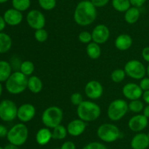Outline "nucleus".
Here are the masks:
<instances>
[{
	"mask_svg": "<svg viewBox=\"0 0 149 149\" xmlns=\"http://www.w3.org/2000/svg\"><path fill=\"white\" fill-rule=\"evenodd\" d=\"M12 4L14 9L20 12H24L30 7L31 0H13Z\"/></svg>",
	"mask_w": 149,
	"mask_h": 149,
	"instance_id": "nucleus-29",
	"label": "nucleus"
},
{
	"mask_svg": "<svg viewBox=\"0 0 149 149\" xmlns=\"http://www.w3.org/2000/svg\"><path fill=\"white\" fill-rule=\"evenodd\" d=\"M26 21L31 29L37 30L44 29L46 23V19L41 11L38 10H31L26 15Z\"/></svg>",
	"mask_w": 149,
	"mask_h": 149,
	"instance_id": "nucleus-10",
	"label": "nucleus"
},
{
	"mask_svg": "<svg viewBox=\"0 0 149 149\" xmlns=\"http://www.w3.org/2000/svg\"><path fill=\"white\" fill-rule=\"evenodd\" d=\"M29 137V129L26 124L23 123H19L13 126L8 131L7 138L9 143L15 145L17 146H21L27 141Z\"/></svg>",
	"mask_w": 149,
	"mask_h": 149,
	"instance_id": "nucleus-4",
	"label": "nucleus"
},
{
	"mask_svg": "<svg viewBox=\"0 0 149 149\" xmlns=\"http://www.w3.org/2000/svg\"><path fill=\"white\" fill-rule=\"evenodd\" d=\"M139 86L143 91H148L149 90V77H144L143 78L141 79Z\"/></svg>",
	"mask_w": 149,
	"mask_h": 149,
	"instance_id": "nucleus-37",
	"label": "nucleus"
},
{
	"mask_svg": "<svg viewBox=\"0 0 149 149\" xmlns=\"http://www.w3.org/2000/svg\"><path fill=\"white\" fill-rule=\"evenodd\" d=\"M130 146L132 149H146L149 146L148 134L145 133L135 134L131 140Z\"/></svg>",
	"mask_w": 149,
	"mask_h": 149,
	"instance_id": "nucleus-18",
	"label": "nucleus"
},
{
	"mask_svg": "<svg viewBox=\"0 0 149 149\" xmlns=\"http://www.w3.org/2000/svg\"><path fill=\"white\" fill-rule=\"evenodd\" d=\"M86 96L90 99H97L103 93V88L101 83L97 80H90L86 84L84 88Z\"/></svg>",
	"mask_w": 149,
	"mask_h": 149,
	"instance_id": "nucleus-11",
	"label": "nucleus"
},
{
	"mask_svg": "<svg viewBox=\"0 0 149 149\" xmlns=\"http://www.w3.org/2000/svg\"><path fill=\"white\" fill-rule=\"evenodd\" d=\"M63 118V112L57 106H51L44 110L42 115V121L49 129H53L61 124Z\"/></svg>",
	"mask_w": 149,
	"mask_h": 149,
	"instance_id": "nucleus-5",
	"label": "nucleus"
},
{
	"mask_svg": "<svg viewBox=\"0 0 149 149\" xmlns=\"http://www.w3.org/2000/svg\"><path fill=\"white\" fill-rule=\"evenodd\" d=\"M39 6L45 10H52L56 6V0H38Z\"/></svg>",
	"mask_w": 149,
	"mask_h": 149,
	"instance_id": "nucleus-32",
	"label": "nucleus"
},
{
	"mask_svg": "<svg viewBox=\"0 0 149 149\" xmlns=\"http://www.w3.org/2000/svg\"><path fill=\"white\" fill-rule=\"evenodd\" d=\"M4 149H19L18 146L15 145L11 144V143H9L7 145H5V147L4 148Z\"/></svg>",
	"mask_w": 149,
	"mask_h": 149,
	"instance_id": "nucleus-45",
	"label": "nucleus"
},
{
	"mask_svg": "<svg viewBox=\"0 0 149 149\" xmlns=\"http://www.w3.org/2000/svg\"><path fill=\"white\" fill-rule=\"evenodd\" d=\"M61 149H76V145L72 141H65L63 143Z\"/></svg>",
	"mask_w": 149,
	"mask_h": 149,
	"instance_id": "nucleus-39",
	"label": "nucleus"
},
{
	"mask_svg": "<svg viewBox=\"0 0 149 149\" xmlns=\"http://www.w3.org/2000/svg\"><path fill=\"white\" fill-rule=\"evenodd\" d=\"M4 19L6 23L10 26H15L20 24L23 20L22 12L18 11L14 8L9 9L4 13Z\"/></svg>",
	"mask_w": 149,
	"mask_h": 149,
	"instance_id": "nucleus-17",
	"label": "nucleus"
},
{
	"mask_svg": "<svg viewBox=\"0 0 149 149\" xmlns=\"http://www.w3.org/2000/svg\"><path fill=\"white\" fill-rule=\"evenodd\" d=\"M36 114V108L32 104L25 103L17 109V117L22 123H27L31 121Z\"/></svg>",
	"mask_w": 149,
	"mask_h": 149,
	"instance_id": "nucleus-12",
	"label": "nucleus"
},
{
	"mask_svg": "<svg viewBox=\"0 0 149 149\" xmlns=\"http://www.w3.org/2000/svg\"><path fill=\"white\" fill-rule=\"evenodd\" d=\"M8 131L9 130H7V127L5 126L0 124V137H7Z\"/></svg>",
	"mask_w": 149,
	"mask_h": 149,
	"instance_id": "nucleus-42",
	"label": "nucleus"
},
{
	"mask_svg": "<svg viewBox=\"0 0 149 149\" xmlns=\"http://www.w3.org/2000/svg\"><path fill=\"white\" fill-rule=\"evenodd\" d=\"M115 47L121 51L129 49L132 45V39L131 36L127 34H121L116 38L114 42Z\"/></svg>",
	"mask_w": 149,
	"mask_h": 149,
	"instance_id": "nucleus-19",
	"label": "nucleus"
},
{
	"mask_svg": "<svg viewBox=\"0 0 149 149\" xmlns=\"http://www.w3.org/2000/svg\"><path fill=\"white\" fill-rule=\"evenodd\" d=\"M34 37L39 42H45L48 38V34L45 29H40L35 31Z\"/></svg>",
	"mask_w": 149,
	"mask_h": 149,
	"instance_id": "nucleus-33",
	"label": "nucleus"
},
{
	"mask_svg": "<svg viewBox=\"0 0 149 149\" xmlns=\"http://www.w3.org/2000/svg\"><path fill=\"white\" fill-rule=\"evenodd\" d=\"M129 110L127 102L122 99L113 100L109 105L107 110L108 117L110 120L117 121L122 119Z\"/></svg>",
	"mask_w": 149,
	"mask_h": 149,
	"instance_id": "nucleus-7",
	"label": "nucleus"
},
{
	"mask_svg": "<svg viewBox=\"0 0 149 149\" xmlns=\"http://www.w3.org/2000/svg\"><path fill=\"white\" fill-rule=\"evenodd\" d=\"M28 78L21 72H15L12 73L7 80L5 86L7 91L12 94H19L28 89Z\"/></svg>",
	"mask_w": 149,
	"mask_h": 149,
	"instance_id": "nucleus-3",
	"label": "nucleus"
},
{
	"mask_svg": "<svg viewBox=\"0 0 149 149\" xmlns=\"http://www.w3.org/2000/svg\"><path fill=\"white\" fill-rule=\"evenodd\" d=\"M97 137L105 143H113L120 137V130L113 124L106 123L97 128Z\"/></svg>",
	"mask_w": 149,
	"mask_h": 149,
	"instance_id": "nucleus-6",
	"label": "nucleus"
},
{
	"mask_svg": "<svg viewBox=\"0 0 149 149\" xmlns=\"http://www.w3.org/2000/svg\"><path fill=\"white\" fill-rule=\"evenodd\" d=\"M126 74L130 77L135 80H141L146 74V68L144 64L138 60H130L125 65Z\"/></svg>",
	"mask_w": 149,
	"mask_h": 149,
	"instance_id": "nucleus-8",
	"label": "nucleus"
},
{
	"mask_svg": "<svg viewBox=\"0 0 149 149\" xmlns=\"http://www.w3.org/2000/svg\"><path fill=\"white\" fill-rule=\"evenodd\" d=\"M0 149H4V148H2V147H1V146H0Z\"/></svg>",
	"mask_w": 149,
	"mask_h": 149,
	"instance_id": "nucleus-50",
	"label": "nucleus"
},
{
	"mask_svg": "<svg viewBox=\"0 0 149 149\" xmlns=\"http://www.w3.org/2000/svg\"><path fill=\"white\" fill-rule=\"evenodd\" d=\"M67 134H68L67 128L60 124V125L53 128V130L52 131V139H54V140H63V139L65 138Z\"/></svg>",
	"mask_w": 149,
	"mask_h": 149,
	"instance_id": "nucleus-27",
	"label": "nucleus"
},
{
	"mask_svg": "<svg viewBox=\"0 0 149 149\" xmlns=\"http://www.w3.org/2000/svg\"><path fill=\"white\" fill-rule=\"evenodd\" d=\"M79 40L81 42L84 44H89L93 40V37H92V33H90L87 31H84V32H80L78 36Z\"/></svg>",
	"mask_w": 149,
	"mask_h": 149,
	"instance_id": "nucleus-34",
	"label": "nucleus"
},
{
	"mask_svg": "<svg viewBox=\"0 0 149 149\" xmlns=\"http://www.w3.org/2000/svg\"><path fill=\"white\" fill-rule=\"evenodd\" d=\"M43 88V83L39 77L35 75L30 76L28 80V89L33 93H39Z\"/></svg>",
	"mask_w": 149,
	"mask_h": 149,
	"instance_id": "nucleus-21",
	"label": "nucleus"
},
{
	"mask_svg": "<svg viewBox=\"0 0 149 149\" xmlns=\"http://www.w3.org/2000/svg\"><path fill=\"white\" fill-rule=\"evenodd\" d=\"M2 90H3L2 86H1V83H0V96H1V93H2Z\"/></svg>",
	"mask_w": 149,
	"mask_h": 149,
	"instance_id": "nucleus-47",
	"label": "nucleus"
},
{
	"mask_svg": "<svg viewBox=\"0 0 149 149\" xmlns=\"http://www.w3.org/2000/svg\"><path fill=\"white\" fill-rule=\"evenodd\" d=\"M34 64L31 61H24L20 64V72H21L23 74H24L27 77L31 76V74L34 72Z\"/></svg>",
	"mask_w": 149,
	"mask_h": 149,
	"instance_id": "nucleus-28",
	"label": "nucleus"
},
{
	"mask_svg": "<svg viewBox=\"0 0 149 149\" xmlns=\"http://www.w3.org/2000/svg\"><path fill=\"white\" fill-rule=\"evenodd\" d=\"M52 138V131L49 128L45 127L38 130L36 134V141L40 145H45Z\"/></svg>",
	"mask_w": 149,
	"mask_h": 149,
	"instance_id": "nucleus-20",
	"label": "nucleus"
},
{
	"mask_svg": "<svg viewBox=\"0 0 149 149\" xmlns=\"http://www.w3.org/2000/svg\"><path fill=\"white\" fill-rule=\"evenodd\" d=\"M131 5L135 7H140L143 5L146 0H130Z\"/></svg>",
	"mask_w": 149,
	"mask_h": 149,
	"instance_id": "nucleus-40",
	"label": "nucleus"
},
{
	"mask_svg": "<svg viewBox=\"0 0 149 149\" xmlns=\"http://www.w3.org/2000/svg\"><path fill=\"white\" fill-rule=\"evenodd\" d=\"M143 115H145L146 118H149V105H147V106H146L145 108H143Z\"/></svg>",
	"mask_w": 149,
	"mask_h": 149,
	"instance_id": "nucleus-46",
	"label": "nucleus"
},
{
	"mask_svg": "<svg viewBox=\"0 0 149 149\" xmlns=\"http://www.w3.org/2000/svg\"><path fill=\"white\" fill-rule=\"evenodd\" d=\"M148 124V118L143 115H136L132 116L128 122V127L130 129L135 132H139L143 131L147 127Z\"/></svg>",
	"mask_w": 149,
	"mask_h": 149,
	"instance_id": "nucleus-15",
	"label": "nucleus"
},
{
	"mask_svg": "<svg viewBox=\"0 0 149 149\" xmlns=\"http://www.w3.org/2000/svg\"><path fill=\"white\" fill-rule=\"evenodd\" d=\"M142 96L144 102H145L146 104H148V105H149V90L143 91V93Z\"/></svg>",
	"mask_w": 149,
	"mask_h": 149,
	"instance_id": "nucleus-43",
	"label": "nucleus"
},
{
	"mask_svg": "<svg viewBox=\"0 0 149 149\" xmlns=\"http://www.w3.org/2000/svg\"><path fill=\"white\" fill-rule=\"evenodd\" d=\"M55 149H61V148H55Z\"/></svg>",
	"mask_w": 149,
	"mask_h": 149,
	"instance_id": "nucleus-51",
	"label": "nucleus"
},
{
	"mask_svg": "<svg viewBox=\"0 0 149 149\" xmlns=\"http://www.w3.org/2000/svg\"><path fill=\"white\" fill-rule=\"evenodd\" d=\"M122 93L125 97L132 101L139 99L143 96V91L139 85L135 83H128L123 86Z\"/></svg>",
	"mask_w": 149,
	"mask_h": 149,
	"instance_id": "nucleus-14",
	"label": "nucleus"
},
{
	"mask_svg": "<svg viewBox=\"0 0 149 149\" xmlns=\"http://www.w3.org/2000/svg\"><path fill=\"white\" fill-rule=\"evenodd\" d=\"M110 37V30L104 24H99L94 28L92 32L93 42L99 44H103L108 41Z\"/></svg>",
	"mask_w": 149,
	"mask_h": 149,
	"instance_id": "nucleus-13",
	"label": "nucleus"
},
{
	"mask_svg": "<svg viewBox=\"0 0 149 149\" xmlns=\"http://www.w3.org/2000/svg\"><path fill=\"white\" fill-rule=\"evenodd\" d=\"M126 72H125V70H122V69H116L113 70L111 74V78L112 81L114 83H119L123 81L126 76Z\"/></svg>",
	"mask_w": 149,
	"mask_h": 149,
	"instance_id": "nucleus-30",
	"label": "nucleus"
},
{
	"mask_svg": "<svg viewBox=\"0 0 149 149\" xmlns=\"http://www.w3.org/2000/svg\"><path fill=\"white\" fill-rule=\"evenodd\" d=\"M82 149H108V148L99 142H92L86 145Z\"/></svg>",
	"mask_w": 149,
	"mask_h": 149,
	"instance_id": "nucleus-35",
	"label": "nucleus"
},
{
	"mask_svg": "<svg viewBox=\"0 0 149 149\" xmlns=\"http://www.w3.org/2000/svg\"><path fill=\"white\" fill-rule=\"evenodd\" d=\"M83 97L81 96V93H78V92H76L71 94V102L75 106H78L79 105L81 102H83Z\"/></svg>",
	"mask_w": 149,
	"mask_h": 149,
	"instance_id": "nucleus-36",
	"label": "nucleus"
},
{
	"mask_svg": "<svg viewBox=\"0 0 149 149\" xmlns=\"http://www.w3.org/2000/svg\"><path fill=\"white\" fill-rule=\"evenodd\" d=\"M12 39L7 34L0 32V53H5L12 47Z\"/></svg>",
	"mask_w": 149,
	"mask_h": 149,
	"instance_id": "nucleus-24",
	"label": "nucleus"
},
{
	"mask_svg": "<svg viewBox=\"0 0 149 149\" xmlns=\"http://www.w3.org/2000/svg\"><path fill=\"white\" fill-rule=\"evenodd\" d=\"M96 8L90 0H83L79 2L74 14L76 23L81 26H87L93 23L97 18Z\"/></svg>",
	"mask_w": 149,
	"mask_h": 149,
	"instance_id": "nucleus-1",
	"label": "nucleus"
},
{
	"mask_svg": "<svg viewBox=\"0 0 149 149\" xmlns=\"http://www.w3.org/2000/svg\"><path fill=\"white\" fill-rule=\"evenodd\" d=\"M148 138H149V131H148Z\"/></svg>",
	"mask_w": 149,
	"mask_h": 149,
	"instance_id": "nucleus-52",
	"label": "nucleus"
},
{
	"mask_svg": "<svg viewBox=\"0 0 149 149\" xmlns=\"http://www.w3.org/2000/svg\"><path fill=\"white\" fill-rule=\"evenodd\" d=\"M101 112L100 106L91 101H83L77 106V113L79 118L85 122L95 121Z\"/></svg>",
	"mask_w": 149,
	"mask_h": 149,
	"instance_id": "nucleus-2",
	"label": "nucleus"
},
{
	"mask_svg": "<svg viewBox=\"0 0 149 149\" xmlns=\"http://www.w3.org/2000/svg\"><path fill=\"white\" fill-rule=\"evenodd\" d=\"M128 108L129 110H130L131 112L138 113L143 110L144 105L142 101L140 99H135V100H132L128 104Z\"/></svg>",
	"mask_w": 149,
	"mask_h": 149,
	"instance_id": "nucleus-31",
	"label": "nucleus"
},
{
	"mask_svg": "<svg viewBox=\"0 0 149 149\" xmlns=\"http://www.w3.org/2000/svg\"><path fill=\"white\" fill-rule=\"evenodd\" d=\"M87 54L91 59H97L101 55V49L99 44L95 42H91L87 45L86 48Z\"/></svg>",
	"mask_w": 149,
	"mask_h": 149,
	"instance_id": "nucleus-23",
	"label": "nucleus"
},
{
	"mask_svg": "<svg viewBox=\"0 0 149 149\" xmlns=\"http://www.w3.org/2000/svg\"><path fill=\"white\" fill-rule=\"evenodd\" d=\"M7 1H8V0H0V4H2V3L7 2Z\"/></svg>",
	"mask_w": 149,
	"mask_h": 149,
	"instance_id": "nucleus-49",
	"label": "nucleus"
},
{
	"mask_svg": "<svg viewBox=\"0 0 149 149\" xmlns=\"http://www.w3.org/2000/svg\"><path fill=\"white\" fill-rule=\"evenodd\" d=\"M12 68L10 63L1 60L0 61V83L6 82L11 75Z\"/></svg>",
	"mask_w": 149,
	"mask_h": 149,
	"instance_id": "nucleus-25",
	"label": "nucleus"
},
{
	"mask_svg": "<svg viewBox=\"0 0 149 149\" xmlns=\"http://www.w3.org/2000/svg\"><path fill=\"white\" fill-rule=\"evenodd\" d=\"M90 1L96 7H103L106 6L110 0H90Z\"/></svg>",
	"mask_w": 149,
	"mask_h": 149,
	"instance_id": "nucleus-38",
	"label": "nucleus"
},
{
	"mask_svg": "<svg viewBox=\"0 0 149 149\" xmlns=\"http://www.w3.org/2000/svg\"><path fill=\"white\" fill-rule=\"evenodd\" d=\"M17 105L13 101L4 99L0 102V118L4 121H12L17 118Z\"/></svg>",
	"mask_w": 149,
	"mask_h": 149,
	"instance_id": "nucleus-9",
	"label": "nucleus"
},
{
	"mask_svg": "<svg viewBox=\"0 0 149 149\" xmlns=\"http://www.w3.org/2000/svg\"><path fill=\"white\" fill-rule=\"evenodd\" d=\"M87 124L85 121L81 119H74L68 123L67 126V131L71 136L73 137H78L84 133L85 131Z\"/></svg>",
	"mask_w": 149,
	"mask_h": 149,
	"instance_id": "nucleus-16",
	"label": "nucleus"
},
{
	"mask_svg": "<svg viewBox=\"0 0 149 149\" xmlns=\"http://www.w3.org/2000/svg\"><path fill=\"white\" fill-rule=\"evenodd\" d=\"M140 15H141V13L138 7L132 6L125 13V20L129 24H134L139 20Z\"/></svg>",
	"mask_w": 149,
	"mask_h": 149,
	"instance_id": "nucleus-22",
	"label": "nucleus"
},
{
	"mask_svg": "<svg viewBox=\"0 0 149 149\" xmlns=\"http://www.w3.org/2000/svg\"><path fill=\"white\" fill-rule=\"evenodd\" d=\"M142 57L146 61L149 63V47H146L143 49Z\"/></svg>",
	"mask_w": 149,
	"mask_h": 149,
	"instance_id": "nucleus-41",
	"label": "nucleus"
},
{
	"mask_svg": "<svg viewBox=\"0 0 149 149\" xmlns=\"http://www.w3.org/2000/svg\"><path fill=\"white\" fill-rule=\"evenodd\" d=\"M113 9L119 13H125L130 7V0H112Z\"/></svg>",
	"mask_w": 149,
	"mask_h": 149,
	"instance_id": "nucleus-26",
	"label": "nucleus"
},
{
	"mask_svg": "<svg viewBox=\"0 0 149 149\" xmlns=\"http://www.w3.org/2000/svg\"><path fill=\"white\" fill-rule=\"evenodd\" d=\"M6 26V22L4 20V17L0 15V32H2Z\"/></svg>",
	"mask_w": 149,
	"mask_h": 149,
	"instance_id": "nucleus-44",
	"label": "nucleus"
},
{
	"mask_svg": "<svg viewBox=\"0 0 149 149\" xmlns=\"http://www.w3.org/2000/svg\"><path fill=\"white\" fill-rule=\"evenodd\" d=\"M146 73H147V74H148V77H149V64H148V67H147V68H146Z\"/></svg>",
	"mask_w": 149,
	"mask_h": 149,
	"instance_id": "nucleus-48",
	"label": "nucleus"
}]
</instances>
